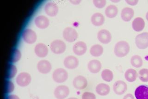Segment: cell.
Here are the masks:
<instances>
[{
    "mask_svg": "<svg viewBox=\"0 0 148 99\" xmlns=\"http://www.w3.org/2000/svg\"><path fill=\"white\" fill-rule=\"evenodd\" d=\"M130 46L128 42L125 41H120L115 45L114 52L117 57L123 58L128 54Z\"/></svg>",
    "mask_w": 148,
    "mask_h": 99,
    "instance_id": "obj_1",
    "label": "cell"
},
{
    "mask_svg": "<svg viewBox=\"0 0 148 99\" xmlns=\"http://www.w3.org/2000/svg\"><path fill=\"white\" fill-rule=\"evenodd\" d=\"M68 77V73L63 68H58L52 73V79L56 83H64L67 81Z\"/></svg>",
    "mask_w": 148,
    "mask_h": 99,
    "instance_id": "obj_2",
    "label": "cell"
},
{
    "mask_svg": "<svg viewBox=\"0 0 148 99\" xmlns=\"http://www.w3.org/2000/svg\"><path fill=\"white\" fill-rule=\"evenodd\" d=\"M50 48L51 51L54 54L60 55L64 53L66 51V44L61 40L56 39L51 42Z\"/></svg>",
    "mask_w": 148,
    "mask_h": 99,
    "instance_id": "obj_3",
    "label": "cell"
},
{
    "mask_svg": "<svg viewBox=\"0 0 148 99\" xmlns=\"http://www.w3.org/2000/svg\"><path fill=\"white\" fill-rule=\"evenodd\" d=\"M32 81L31 76L28 73L22 72L17 75L16 78V82L18 86L25 87L31 83Z\"/></svg>",
    "mask_w": 148,
    "mask_h": 99,
    "instance_id": "obj_4",
    "label": "cell"
},
{
    "mask_svg": "<svg viewBox=\"0 0 148 99\" xmlns=\"http://www.w3.org/2000/svg\"><path fill=\"white\" fill-rule=\"evenodd\" d=\"M70 94V89L67 86L60 85L55 89L54 96L57 99H65Z\"/></svg>",
    "mask_w": 148,
    "mask_h": 99,
    "instance_id": "obj_5",
    "label": "cell"
},
{
    "mask_svg": "<svg viewBox=\"0 0 148 99\" xmlns=\"http://www.w3.org/2000/svg\"><path fill=\"white\" fill-rule=\"evenodd\" d=\"M64 39L68 42H74L78 37V34L74 28L67 27L64 29L62 32Z\"/></svg>",
    "mask_w": 148,
    "mask_h": 99,
    "instance_id": "obj_6",
    "label": "cell"
},
{
    "mask_svg": "<svg viewBox=\"0 0 148 99\" xmlns=\"http://www.w3.org/2000/svg\"><path fill=\"white\" fill-rule=\"evenodd\" d=\"M22 37L25 43L29 45L34 44L37 39V34L35 32L29 28L25 29L23 31Z\"/></svg>",
    "mask_w": 148,
    "mask_h": 99,
    "instance_id": "obj_7",
    "label": "cell"
},
{
    "mask_svg": "<svg viewBox=\"0 0 148 99\" xmlns=\"http://www.w3.org/2000/svg\"><path fill=\"white\" fill-rule=\"evenodd\" d=\"M135 43L138 48L145 49L148 47V32H143L136 36Z\"/></svg>",
    "mask_w": 148,
    "mask_h": 99,
    "instance_id": "obj_8",
    "label": "cell"
},
{
    "mask_svg": "<svg viewBox=\"0 0 148 99\" xmlns=\"http://www.w3.org/2000/svg\"><path fill=\"white\" fill-rule=\"evenodd\" d=\"M88 84L87 78L83 76L79 75L75 77V78L73 79V87L77 90L84 89L87 87Z\"/></svg>",
    "mask_w": 148,
    "mask_h": 99,
    "instance_id": "obj_9",
    "label": "cell"
},
{
    "mask_svg": "<svg viewBox=\"0 0 148 99\" xmlns=\"http://www.w3.org/2000/svg\"><path fill=\"white\" fill-rule=\"evenodd\" d=\"M37 69L39 73L42 74H47L51 72L52 69V65L48 60H41L38 63Z\"/></svg>",
    "mask_w": 148,
    "mask_h": 99,
    "instance_id": "obj_10",
    "label": "cell"
},
{
    "mask_svg": "<svg viewBox=\"0 0 148 99\" xmlns=\"http://www.w3.org/2000/svg\"><path fill=\"white\" fill-rule=\"evenodd\" d=\"M79 61L76 56L69 55L66 56L64 60V67L69 69H74L77 68Z\"/></svg>",
    "mask_w": 148,
    "mask_h": 99,
    "instance_id": "obj_11",
    "label": "cell"
},
{
    "mask_svg": "<svg viewBox=\"0 0 148 99\" xmlns=\"http://www.w3.org/2000/svg\"><path fill=\"white\" fill-rule=\"evenodd\" d=\"M97 38L101 43L103 44H108L112 41V36L108 30L102 29L98 32Z\"/></svg>",
    "mask_w": 148,
    "mask_h": 99,
    "instance_id": "obj_12",
    "label": "cell"
},
{
    "mask_svg": "<svg viewBox=\"0 0 148 99\" xmlns=\"http://www.w3.org/2000/svg\"><path fill=\"white\" fill-rule=\"evenodd\" d=\"M34 53L38 58H45L49 53L48 48L44 43H38L35 46Z\"/></svg>",
    "mask_w": 148,
    "mask_h": 99,
    "instance_id": "obj_13",
    "label": "cell"
},
{
    "mask_svg": "<svg viewBox=\"0 0 148 99\" xmlns=\"http://www.w3.org/2000/svg\"><path fill=\"white\" fill-rule=\"evenodd\" d=\"M44 10L47 15L50 17H55L58 12V7L57 4L53 1H50L46 4Z\"/></svg>",
    "mask_w": 148,
    "mask_h": 99,
    "instance_id": "obj_14",
    "label": "cell"
},
{
    "mask_svg": "<svg viewBox=\"0 0 148 99\" xmlns=\"http://www.w3.org/2000/svg\"><path fill=\"white\" fill-rule=\"evenodd\" d=\"M113 90L114 92L118 96L123 95L127 91V84L121 80L116 81L113 84Z\"/></svg>",
    "mask_w": 148,
    "mask_h": 99,
    "instance_id": "obj_15",
    "label": "cell"
},
{
    "mask_svg": "<svg viewBox=\"0 0 148 99\" xmlns=\"http://www.w3.org/2000/svg\"><path fill=\"white\" fill-rule=\"evenodd\" d=\"M134 94L136 99H148V85L139 86L136 89Z\"/></svg>",
    "mask_w": 148,
    "mask_h": 99,
    "instance_id": "obj_16",
    "label": "cell"
},
{
    "mask_svg": "<svg viewBox=\"0 0 148 99\" xmlns=\"http://www.w3.org/2000/svg\"><path fill=\"white\" fill-rule=\"evenodd\" d=\"M87 51V45L83 41L77 42L73 46L74 54L78 56H81L85 54Z\"/></svg>",
    "mask_w": 148,
    "mask_h": 99,
    "instance_id": "obj_17",
    "label": "cell"
},
{
    "mask_svg": "<svg viewBox=\"0 0 148 99\" xmlns=\"http://www.w3.org/2000/svg\"><path fill=\"white\" fill-rule=\"evenodd\" d=\"M34 23L37 28L40 29H45L49 27L50 21L45 16L39 15L35 19Z\"/></svg>",
    "mask_w": 148,
    "mask_h": 99,
    "instance_id": "obj_18",
    "label": "cell"
},
{
    "mask_svg": "<svg viewBox=\"0 0 148 99\" xmlns=\"http://www.w3.org/2000/svg\"><path fill=\"white\" fill-rule=\"evenodd\" d=\"M102 64L98 60L93 59L90 60L88 63V69L92 74H97L101 71Z\"/></svg>",
    "mask_w": 148,
    "mask_h": 99,
    "instance_id": "obj_19",
    "label": "cell"
},
{
    "mask_svg": "<svg viewBox=\"0 0 148 99\" xmlns=\"http://www.w3.org/2000/svg\"><path fill=\"white\" fill-rule=\"evenodd\" d=\"M110 87L106 83H101L98 84L95 88V91L98 95L102 96H108L110 93Z\"/></svg>",
    "mask_w": 148,
    "mask_h": 99,
    "instance_id": "obj_20",
    "label": "cell"
},
{
    "mask_svg": "<svg viewBox=\"0 0 148 99\" xmlns=\"http://www.w3.org/2000/svg\"><path fill=\"white\" fill-rule=\"evenodd\" d=\"M105 21V17L100 13H95L92 15L91 21L92 24L96 27H99L103 25Z\"/></svg>",
    "mask_w": 148,
    "mask_h": 99,
    "instance_id": "obj_21",
    "label": "cell"
},
{
    "mask_svg": "<svg viewBox=\"0 0 148 99\" xmlns=\"http://www.w3.org/2000/svg\"><path fill=\"white\" fill-rule=\"evenodd\" d=\"M134 15V11L132 8L126 7L122 10L121 16L125 22H129L132 20Z\"/></svg>",
    "mask_w": 148,
    "mask_h": 99,
    "instance_id": "obj_22",
    "label": "cell"
},
{
    "mask_svg": "<svg viewBox=\"0 0 148 99\" xmlns=\"http://www.w3.org/2000/svg\"><path fill=\"white\" fill-rule=\"evenodd\" d=\"M133 30L136 32H141L145 27V21L141 17H137L133 20L132 23Z\"/></svg>",
    "mask_w": 148,
    "mask_h": 99,
    "instance_id": "obj_23",
    "label": "cell"
},
{
    "mask_svg": "<svg viewBox=\"0 0 148 99\" xmlns=\"http://www.w3.org/2000/svg\"><path fill=\"white\" fill-rule=\"evenodd\" d=\"M90 54L94 57H99L103 54L104 49L100 45L96 44L94 45L90 48Z\"/></svg>",
    "mask_w": 148,
    "mask_h": 99,
    "instance_id": "obj_24",
    "label": "cell"
},
{
    "mask_svg": "<svg viewBox=\"0 0 148 99\" xmlns=\"http://www.w3.org/2000/svg\"><path fill=\"white\" fill-rule=\"evenodd\" d=\"M138 75L136 70L133 69H129L125 73V77L126 81L132 82L136 80Z\"/></svg>",
    "mask_w": 148,
    "mask_h": 99,
    "instance_id": "obj_25",
    "label": "cell"
},
{
    "mask_svg": "<svg viewBox=\"0 0 148 99\" xmlns=\"http://www.w3.org/2000/svg\"><path fill=\"white\" fill-rule=\"evenodd\" d=\"M106 15L109 18H113L117 16L118 14V8L115 5H110L107 7L105 11Z\"/></svg>",
    "mask_w": 148,
    "mask_h": 99,
    "instance_id": "obj_26",
    "label": "cell"
},
{
    "mask_svg": "<svg viewBox=\"0 0 148 99\" xmlns=\"http://www.w3.org/2000/svg\"><path fill=\"white\" fill-rule=\"evenodd\" d=\"M101 76L104 81L110 82H112L113 79L114 75L112 70L109 69H105L101 72Z\"/></svg>",
    "mask_w": 148,
    "mask_h": 99,
    "instance_id": "obj_27",
    "label": "cell"
},
{
    "mask_svg": "<svg viewBox=\"0 0 148 99\" xmlns=\"http://www.w3.org/2000/svg\"><path fill=\"white\" fill-rule=\"evenodd\" d=\"M131 63L133 67L136 68H140L143 65V61L141 56L138 55H135L131 58Z\"/></svg>",
    "mask_w": 148,
    "mask_h": 99,
    "instance_id": "obj_28",
    "label": "cell"
},
{
    "mask_svg": "<svg viewBox=\"0 0 148 99\" xmlns=\"http://www.w3.org/2000/svg\"><path fill=\"white\" fill-rule=\"evenodd\" d=\"M17 68L16 66L13 64L9 65L7 72V78L8 79L14 78L17 74Z\"/></svg>",
    "mask_w": 148,
    "mask_h": 99,
    "instance_id": "obj_29",
    "label": "cell"
},
{
    "mask_svg": "<svg viewBox=\"0 0 148 99\" xmlns=\"http://www.w3.org/2000/svg\"><path fill=\"white\" fill-rule=\"evenodd\" d=\"M22 57V54L20 50L15 49L12 53L11 62L12 63H16L21 60Z\"/></svg>",
    "mask_w": 148,
    "mask_h": 99,
    "instance_id": "obj_30",
    "label": "cell"
},
{
    "mask_svg": "<svg viewBox=\"0 0 148 99\" xmlns=\"http://www.w3.org/2000/svg\"><path fill=\"white\" fill-rule=\"evenodd\" d=\"M139 78L143 82H148V69H142L139 72Z\"/></svg>",
    "mask_w": 148,
    "mask_h": 99,
    "instance_id": "obj_31",
    "label": "cell"
},
{
    "mask_svg": "<svg viewBox=\"0 0 148 99\" xmlns=\"http://www.w3.org/2000/svg\"><path fill=\"white\" fill-rule=\"evenodd\" d=\"M14 89H15V86L13 82L8 81L6 82V86H5V91L6 93H12L14 90Z\"/></svg>",
    "mask_w": 148,
    "mask_h": 99,
    "instance_id": "obj_32",
    "label": "cell"
},
{
    "mask_svg": "<svg viewBox=\"0 0 148 99\" xmlns=\"http://www.w3.org/2000/svg\"><path fill=\"white\" fill-rule=\"evenodd\" d=\"M92 2L95 7L98 8H103L106 3L105 0H94Z\"/></svg>",
    "mask_w": 148,
    "mask_h": 99,
    "instance_id": "obj_33",
    "label": "cell"
},
{
    "mask_svg": "<svg viewBox=\"0 0 148 99\" xmlns=\"http://www.w3.org/2000/svg\"><path fill=\"white\" fill-rule=\"evenodd\" d=\"M82 99H96V96L93 93L85 92L82 94Z\"/></svg>",
    "mask_w": 148,
    "mask_h": 99,
    "instance_id": "obj_34",
    "label": "cell"
},
{
    "mask_svg": "<svg viewBox=\"0 0 148 99\" xmlns=\"http://www.w3.org/2000/svg\"><path fill=\"white\" fill-rule=\"evenodd\" d=\"M126 3L130 5H132V6H134L136 4L138 3V1L137 0H133V1H130V0H126L125 1Z\"/></svg>",
    "mask_w": 148,
    "mask_h": 99,
    "instance_id": "obj_35",
    "label": "cell"
},
{
    "mask_svg": "<svg viewBox=\"0 0 148 99\" xmlns=\"http://www.w3.org/2000/svg\"><path fill=\"white\" fill-rule=\"evenodd\" d=\"M6 99H20V98L17 95L11 94V95H9L8 96H7Z\"/></svg>",
    "mask_w": 148,
    "mask_h": 99,
    "instance_id": "obj_36",
    "label": "cell"
},
{
    "mask_svg": "<svg viewBox=\"0 0 148 99\" xmlns=\"http://www.w3.org/2000/svg\"><path fill=\"white\" fill-rule=\"evenodd\" d=\"M123 99H134V96L131 94H128L127 95L123 97Z\"/></svg>",
    "mask_w": 148,
    "mask_h": 99,
    "instance_id": "obj_37",
    "label": "cell"
},
{
    "mask_svg": "<svg viewBox=\"0 0 148 99\" xmlns=\"http://www.w3.org/2000/svg\"><path fill=\"white\" fill-rule=\"evenodd\" d=\"M70 2L73 4H78L80 3L81 1H70Z\"/></svg>",
    "mask_w": 148,
    "mask_h": 99,
    "instance_id": "obj_38",
    "label": "cell"
},
{
    "mask_svg": "<svg viewBox=\"0 0 148 99\" xmlns=\"http://www.w3.org/2000/svg\"><path fill=\"white\" fill-rule=\"evenodd\" d=\"M67 99H78V98H76V97H69V98H68Z\"/></svg>",
    "mask_w": 148,
    "mask_h": 99,
    "instance_id": "obj_39",
    "label": "cell"
},
{
    "mask_svg": "<svg viewBox=\"0 0 148 99\" xmlns=\"http://www.w3.org/2000/svg\"><path fill=\"white\" fill-rule=\"evenodd\" d=\"M146 18L147 19V21H148V12L146 13Z\"/></svg>",
    "mask_w": 148,
    "mask_h": 99,
    "instance_id": "obj_40",
    "label": "cell"
}]
</instances>
